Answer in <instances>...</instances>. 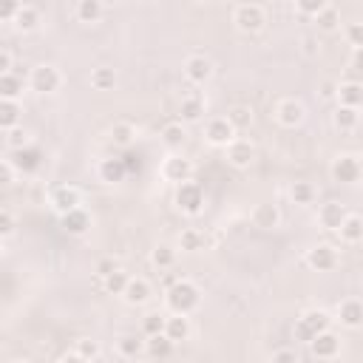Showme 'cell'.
<instances>
[{
  "label": "cell",
  "mask_w": 363,
  "mask_h": 363,
  "mask_svg": "<svg viewBox=\"0 0 363 363\" xmlns=\"http://www.w3.org/2000/svg\"><path fill=\"white\" fill-rule=\"evenodd\" d=\"M14 179H17V173H14L11 162H9V159H0V190H3V187H11Z\"/></svg>",
  "instance_id": "obj_49"
},
{
  "label": "cell",
  "mask_w": 363,
  "mask_h": 363,
  "mask_svg": "<svg viewBox=\"0 0 363 363\" xmlns=\"http://www.w3.org/2000/svg\"><path fill=\"white\" fill-rule=\"evenodd\" d=\"M230 125H233V130L235 133H241V130H247L250 125H252V108H247V105H233L230 111H227V116H224Z\"/></svg>",
  "instance_id": "obj_40"
},
{
  "label": "cell",
  "mask_w": 363,
  "mask_h": 363,
  "mask_svg": "<svg viewBox=\"0 0 363 363\" xmlns=\"http://www.w3.org/2000/svg\"><path fill=\"white\" fill-rule=\"evenodd\" d=\"M326 329H332V312L318 309V306L303 309V312L298 315V320H295V340L309 343L315 335H320V332H326Z\"/></svg>",
  "instance_id": "obj_4"
},
{
  "label": "cell",
  "mask_w": 363,
  "mask_h": 363,
  "mask_svg": "<svg viewBox=\"0 0 363 363\" xmlns=\"http://www.w3.org/2000/svg\"><path fill=\"white\" fill-rule=\"evenodd\" d=\"M105 14V3L102 0H77L74 3V17L79 23H99Z\"/></svg>",
  "instance_id": "obj_32"
},
{
  "label": "cell",
  "mask_w": 363,
  "mask_h": 363,
  "mask_svg": "<svg viewBox=\"0 0 363 363\" xmlns=\"http://www.w3.org/2000/svg\"><path fill=\"white\" fill-rule=\"evenodd\" d=\"M176 261H179V250H176L173 244H164V241H162V244H156V247L150 250V267L159 269V272L173 269Z\"/></svg>",
  "instance_id": "obj_29"
},
{
  "label": "cell",
  "mask_w": 363,
  "mask_h": 363,
  "mask_svg": "<svg viewBox=\"0 0 363 363\" xmlns=\"http://www.w3.org/2000/svg\"><path fill=\"white\" fill-rule=\"evenodd\" d=\"M26 85H28L34 94H43V96L57 94V91L62 88V71H60L54 62H37V65L28 71Z\"/></svg>",
  "instance_id": "obj_5"
},
{
  "label": "cell",
  "mask_w": 363,
  "mask_h": 363,
  "mask_svg": "<svg viewBox=\"0 0 363 363\" xmlns=\"http://www.w3.org/2000/svg\"><path fill=\"white\" fill-rule=\"evenodd\" d=\"M14 230H17V218H14V213L6 210V207H0V241L11 238Z\"/></svg>",
  "instance_id": "obj_47"
},
{
  "label": "cell",
  "mask_w": 363,
  "mask_h": 363,
  "mask_svg": "<svg viewBox=\"0 0 363 363\" xmlns=\"http://www.w3.org/2000/svg\"><path fill=\"white\" fill-rule=\"evenodd\" d=\"M315 51H318V48H315V37H303V54H309V57H312Z\"/></svg>",
  "instance_id": "obj_55"
},
{
  "label": "cell",
  "mask_w": 363,
  "mask_h": 363,
  "mask_svg": "<svg viewBox=\"0 0 363 363\" xmlns=\"http://www.w3.org/2000/svg\"><path fill=\"white\" fill-rule=\"evenodd\" d=\"M213 60L207 57V54H187L184 57V65H182V74H184V79L190 82V85H196V88H201V85H207L210 79H213Z\"/></svg>",
  "instance_id": "obj_10"
},
{
  "label": "cell",
  "mask_w": 363,
  "mask_h": 363,
  "mask_svg": "<svg viewBox=\"0 0 363 363\" xmlns=\"http://www.w3.org/2000/svg\"><path fill=\"white\" fill-rule=\"evenodd\" d=\"M204 108H207V102H204V96L199 91L184 94L182 102H179V122L182 125H190V122L204 119Z\"/></svg>",
  "instance_id": "obj_21"
},
{
  "label": "cell",
  "mask_w": 363,
  "mask_h": 363,
  "mask_svg": "<svg viewBox=\"0 0 363 363\" xmlns=\"http://www.w3.org/2000/svg\"><path fill=\"white\" fill-rule=\"evenodd\" d=\"M269 363H298V354H295V349L284 346V349H275V352H272Z\"/></svg>",
  "instance_id": "obj_51"
},
{
  "label": "cell",
  "mask_w": 363,
  "mask_h": 363,
  "mask_svg": "<svg viewBox=\"0 0 363 363\" xmlns=\"http://www.w3.org/2000/svg\"><path fill=\"white\" fill-rule=\"evenodd\" d=\"M11 26H14V31H20V34H34V31L43 26V11H40L34 3H20V9H17V14H14V20H11Z\"/></svg>",
  "instance_id": "obj_20"
},
{
  "label": "cell",
  "mask_w": 363,
  "mask_h": 363,
  "mask_svg": "<svg viewBox=\"0 0 363 363\" xmlns=\"http://www.w3.org/2000/svg\"><path fill=\"white\" fill-rule=\"evenodd\" d=\"M326 6V0H298L295 6H292V11L298 14V17H306V20H315V14L320 11Z\"/></svg>",
  "instance_id": "obj_46"
},
{
  "label": "cell",
  "mask_w": 363,
  "mask_h": 363,
  "mask_svg": "<svg viewBox=\"0 0 363 363\" xmlns=\"http://www.w3.org/2000/svg\"><path fill=\"white\" fill-rule=\"evenodd\" d=\"M11 363H31V360H11Z\"/></svg>",
  "instance_id": "obj_57"
},
{
  "label": "cell",
  "mask_w": 363,
  "mask_h": 363,
  "mask_svg": "<svg viewBox=\"0 0 363 363\" xmlns=\"http://www.w3.org/2000/svg\"><path fill=\"white\" fill-rule=\"evenodd\" d=\"M48 207L57 216H65V213L82 207V190L77 184H54L48 190Z\"/></svg>",
  "instance_id": "obj_9"
},
{
  "label": "cell",
  "mask_w": 363,
  "mask_h": 363,
  "mask_svg": "<svg viewBox=\"0 0 363 363\" xmlns=\"http://www.w3.org/2000/svg\"><path fill=\"white\" fill-rule=\"evenodd\" d=\"M113 346H116V354H119L122 360H128V363L145 357V337L136 335V332H125V335H119Z\"/></svg>",
  "instance_id": "obj_25"
},
{
  "label": "cell",
  "mask_w": 363,
  "mask_h": 363,
  "mask_svg": "<svg viewBox=\"0 0 363 363\" xmlns=\"http://www.w3.org/2000/svg\"><path fill=\"white\" fill-rule=\"evenodd\" d=\"M335 99L337 108H360L363 105V85L357 79H346L335 85Z\"/></svg>",
  "instance_id": "obj_26"
},
{
  "label": "cell",
  "mask_w": 363,
  "mask_h": 363,
  "mask_svg": "<svg viewBox=\"0 0 363 363\" xmlns=\"http://www.w3.org/2000/svg\"><path fill=\"white\" fill-rule=\"evenodd\" d=\"M224 159H227L230 167L247 170V167H252V162H255V145H252L247 136H235V139L224 147Z\"/></svg>",
  "instance_id": "obj_11"
},
{
  "label": "cell",
  "mask_w": 363,
  "mask_h": 363,
  "mask_svg": "<svg viewBox=\"0 0 363 363\" xmlns=\"http://www.w3.org/2000/svg\"><path fill=\"white\" fill-rule=\"evenodd\" d=\"M43 159H45V153H43L37 145H28V147H23V150L9 153V162H11V167H14L17 176H31V173H37V170L43 167Z\"/></svg>",
  "instance_id": "obj_13"
},
{
  "label": "cell",
  "mask_w": 363,
  "mask_h": 363,
  "mask_svg": "<svg viewBox=\"0 0 363 363\" xmlns=\"http://www.w3.org/2000/svg\"><path fill=\"white\" fill-rule=\"evenodd\" d=\"M335 235H337L343 244H349V247L360 244V241H363V218H360L357 213H346V218H343V224L337 227Z\"/></svg>",
  "instance_id": "obj_28"
},
{
  "label": "cell",
  "mask_w": 363,
  "mask_h": 363,
  "mask_svg": "<svg viewBox=\"0 0 363 363\" xmlns=\"http://www.w3.org/2000/svg\"><path fill=\"white\" fill-rule=\"evenodd\" d=\"M306 346H309V354L312 357H318V360H335L340 354V349H343V340H340V335L335 329H326V332L315 335Z\"/></svg>",
  "instance_id": "obj_12"
},
{
  "label": "cell",
  "mask_w": 363,
  "mask_h": 363,
  "mask_svg": "<svg viewBox=\"0 0 363 363\" xmlns=\"http://www.w3.org/2000/svg\"><path fill=\"white\" fill-rule=\"evenodd\" d=\"M116 267H119V264H116L113 258H99V261H96V278L102 281V278H105L108 272H113Z\"/></svg>",
  "instance_id": "obj_52"
},
{
  "label": "cell",
  "mask_w": 363,
  "mask_h": 363,
  "mask_svg": "<svg viewBox=\"0 0 363 363\" xmlns=\"http://www.w3.org/2000/svg\"><path fill=\"white\" fill-rule=\"evenodd\" d=\"M20 9V0H0V23H11Z\"/></svg>",
  "instance_id": "obj_50"
},
{
  "label": "cell",
  "mask_w": 363,
  "mask_h": 363,
  "mask_svg": "<svg viewBox=\"0 0 363 363\" xmlns=\"http://www.w3.org/2000/svg\"><path fill=\"white\" fill-rule=\"evenodd\" d=\"M159 139H162V145L173 153V150H182L184 147V142H187V128L176 119V122H164L162 125V130H159Z\"/></svg>",
  "instance_id": "obj_27"
},
{
  "label": "cell",
  "mask_w": 363,
  "mask_h": 363,
  "mask_svg": "<svg viewBox=\"0 0 363 363\" xmlns=\"http://www.w3.org/2000/svg\"><path fill=\"white\" fill-rule=\"evenodd\" d=\"M88 82H91V88L94 91H113L116 88V82H119V77H116V71L111 68V65H96L94 71H91V77H88Z\"/></svg>",
  "instance_id": "obj_37"
},
{
  "label": "cell",
  "mask_w": 363,
  "mask_h": 363,
  "mask_svg": "<svg viewBox=\"0 0 363 363\" xmlns=\"http://www.w3.org/2000/svg\"><path fill=\"white\" fill-rule=\"evenodd\" d=\"M9 71H11V51L0 45V77L9 74Z\"/></svg>",
  "instance_id": "obj_53"
},
{
  "label": "cell",
  "mask_w": 363,
  "mask_h": 363,
  "mask_svg": "<svg viewBox=\"0 0 363 363\" xmlns=\"http://www.w3.org/2000/svg\"><path fill=\"white\" fill-rule=\"evenodd\" d=\"M173 204H176V210L179 213H184V216H199L201 210H204V204H207V196H204V187L199 184V182H182V184H176L173 187Z\"/></svg>",
  "instance_id": "obj_3"
},
{
  "label": "cell",
  "mask_w": 363,
  "mask_h": 363,
  "mask_svg": "<svg viewBox=\"0 0 363 363\" xmlns=\"http://www.w3.org/2000/svg\"><path fill=\"white\" fill-rule=\"evenodd\" d=\"M360 173H363V164H360L357 153H337L329 164V176L337 184H357Z\"/></svg>",
  "instance_id": "obj_8"
},
{
  "label": "cell",
  "mask_w": 363,
  "mask_h": 363,
  "mask_svg": "<svg viewBox=\"0 0 363 363\" xmlns=\"http://www.w3.org/2000/svg\"><path fill=\"white\" fill-rule=\"evenodd\" d=\"M250 221L258 227V230H275L281 227L284 221V213L275 201H258L252 210H250Z\"/></svg>",
  "instance_id": "obj_17"
},
{
  "label": "cell",
  "mask_w": 363,
  "mask_h": 363,
  "mask_svg": "<svg viewBox=\"0 0 363 363\" xmlns=\"http://www.w3.org/2000/svg\"><path fill=\"white\" fill-rule=\"evenodd\" d=\"M360 125V108H335L332 113V128L340 133H352Z\"/></svg>",
  "instance_id": "obj_33"
},
{
  "label": "cell",
  "mask_w": 363,
  "mask_h": 363,
  "mask_svg": "<svg viewBox=\"0 0 363 363\" xmlns=\"http://www.w3.org/2000/svg\"><path fill=\"white\" fill-rule=\"evenodd\" d=\"M133 139H136V125H133V122L119 119V122L111 125V142H113L116 147H130Z\"/></svg>",
  "instance_id": "obj_39"
},
{
  "label": "cell",
  "mask_w": 363,
  "mask_h": 363,
  "mask_svg": "<svg viewBox=\"0 0 363 363\" xmlns=\"http://www.w3.org/2000/svg\"><path fill=\"white\" fill-rule=\"evenodd\" d=\"M57 363H88V360H82V357H79V354H77V352L71 349V352L60 354V360H57Z\"/></svg>",
  "instance_id": "obj_54"
},
{
  "label": "cell",
  "mask_w": 363,
  "mask_h": 363,
  "mask_svg": "<svg viewBox=\"0 0 363 363\" xmlns=\"http://www.w3.org/2000/svg\"><path fill=\"white\" fill-rule=\"evenodd\" d=\"M162 335H164L173 346L190 340V335H193L190 315H167V318H164V332H162Z\"/></svg>",
  "instance_id": "obj_24"
},
{
  "label": "cell",
  "mask_w": 363,
  "mask_h": 363,
  "mask_svg": "<svg viewBox=\"0 0 363 363\" xmlns=\"http://www.w3.org/2000/svg\"><path fill=\"white\" fill-rule=\"evenodd\" d=\"M272 116H275V122H278L281 128L295 130V128H301V125L306 122V105H303L301 99H295V96H284V99L275 102Z\"/></svg>",
  "instance_id": "obj_7"
},
{
  "label": "cell",
  "mask_w": 363,
  "mask_h": 363,
  "mask_svg": "<svg viewBox=\"0 0 363 363\" xmlns=\"http://www.w3.org/2000/svg\"><path fill=\"white\" fill-rule=\"evenodd\" d=\"M20 125H23V105L0 99V130L9 133L11 128H20Z\"/></svg>",
  "instance_id": "obj_35"
},
{
  "label": "cell",
  "mask_w": 363,
  "mask_h": 363,
  "mask_svg": "<svg viewBox=\"0 0 363 363\" xmlns=\"http://www.w3.org/2000/svg\"><path fill=\"white\" fill-rule=\"evenodd\" d=\"M28 145H34L31 142V133L20 125V128H11L9 133H6V147H9V153H14V150H23V147H28Z\"/></svg>",
  "instance_id": "obj_44"
},
{
  "label": "cell",
  "mask_w": 363,
  "mask_h": 363,
  "mask_svg": "<svg viewBox=\"0 0 363 363\" xmlns=\"http://www.w3.org/2000/svg\"><path fill=\"white\" fill-rule=\"evenodd\" d=\"M164 318H167V312H147L142 318V337L162 335L164 332Z\"/></svg>",
  "instance_id": "obj_43"
},
{
  "label": "cell",
  "mask_w": 363,
  "mask_h": 363,
  "mask_svg": "<svg viewBox=\"0 0 363 363\" xmlns=\"http://www.w3.org/2000/svg\"><path fill=\"white\" fill-rule=\"evenodd\" d=\"M159 176L167 182V184H182V182H190L193 179V162L182 153V150H167L164 159L159 162Z\"/></svg>",
  "instance_id": "obj_6"
},
{
  "label": "cell",
  "mask_w": 363,
  "mask_h": 363,
  "mask_svg": "<svg viewBox=\"0 0 363 363\" xmlns=\"http://www.w3.org/2000/svg\"><path fill=\"white\" fill-rule=\"evenodd\" d=\"M122 164H125L128 176H130V173H142V156L133 153V150H125V153H122Z\"/></svg>",
  "instance_id": "obj_48"
},
{
  "label": "cell",
  "mask_w": 363,
  "mask_h": 363,
  "mask_svg": "<svg viewBox=\"0 0 363 363\" xmlns=\"http://www.w3.org/2000/svg\"><path fill=\"white\" fill-rule=\"evenodd\" d=\"M128 281H130V272L122 269V267H116L113 272H108V275L102 278V289H105L108 295H122L125 286H128Z\"/></svg>",
  "instance_id": "obj_41"
},
{
  "label": "cell",
  "mask_w": 363,
  "mask_h": 363,
  "mask_svg": "<svg viewBox=\"0 0 363 363\" xmlns=\"http://www.w3.org/2000/svg\"><path fill=\"white\" fill-rule=\"evenodd\" d=\"M235 136H238V133L233 130V125H230L224 116H210V119L204 122V142L213 145V147H221V150H224Z\"/></svg>",
  "instance_id": "obj_14"
},
{
  "label": "cell",
  "mask_w": 363,
  "mask_h": 363,
  "mask_svg": "<svg viewBox=\"0 0 363 363\" xmlns=\"http://www.w3.org/2000/svg\"><path fill=\"white\" fill-rule=\"evenodd\" d=\"M130 363H153V360H145V357H139V360H130Z\"/></svg>",
  "instance_id": "obj_56"
},
{
  "label": "cell",
  "mask_w": 363,
  "mask_h": 363,
  "mask_svg": "<svg viewBox=\"0 0 363 363\" xmlns=\"http://www.w3.org/2000/svg\"><path fill=\"white\" fill-rule=\"evenodd\" d=\"M96 179L102 184H119L128 179V170L122 164V156H105L96 162Z\"/></svg>",
  "instance_id": "obj_22"
},
{
  "label": "cell",
  "mask_w": 363,
  "mask_h": 363,
  "mask_svg": "<svg viewBox=\"0 0 363 363\" xmlns=\"http://www.w3.org/2000/svg\"><path fill=\"white\" fill-rule=\"evenodd\" d=\"M340 34H343V40H346L354 51H360V45H363V23H360V20L343 23V26H340Z\"/></svg>",
  "instance_id": "obj_45"
},
{
  "label": "cell",
  "mask_w": 363,
  "mask_h": 363,
  "mask_svg": "<svg viewBox=\"0 0 363 363\" xmlns=\"http://www.w3.org/2000/svg\"><path fill=\"white\" fill-rule=\"evenodd\" d=\"M74 352H77L82 360L94 363V360L102 354V346H99V340H94V337H77V340H74Z\"/></svg>",
  "instance_id": "obj_42"
},
{
  "label": "cell",
  "mask_w": 363,
  "mask_h": 363,
  "mask_svg": "<svg viewBox=\"0 0 363 363\" xmlns=\"http://www.w3.org/2000/svg\"><path fill=\"white\" fill-rule=\"evenodd\" d=\"M204 247H207V235L199 227H184L176 238V250H182V252H201Z\"/></svg>",
  "instance_id": "obj_30"
},
{
  "label": "cell",
  "mask_w": 363,
  "mask_h": 363,
  "mask_svg": "<svg viewBox=\"0 0 363 363\" xmlns=\"http://www.w3.org/2000/svg\"><path fill=\"white\" fill-rule=\"evenodd\" d=\"M346 213H349L346 204H340V201H323V204L318 207V213H315V221H318L320 230H326V233H337V227L343 224Z\"/></svg>",
  "instance_id": "obj_18"
},
{
  "label": "cell",
  "mask_w": 363,
  "mask_h": 363,
  "mask_svg": "<svg viewBox=\"0 0 363 363\" xmlns=\"http://www.w3.org/2000/svg\"><path fill=\"white\" fill-rule=\"evenodd\" d=\"M235 31L241 34H258L267 26V9L261 3H235L230 14Z\"/></svg>",
  "instance_id": "obj_2"
},
{
  "label": "cell",
  "mask_w": 363,
  "mask_h": 363,
  "mask_svg": "<svg viewBox=\"0 0 363 363\" xmlns=\"http://www.w3.org/2000/svg\"><path fill=\"white\" fill-rule=\"evenodd\" d=\"M332 320H337L343 329H352V332L360 329V323H363V303H360L357 298H343V301H337Z\"/></svg>",
  "instance_id": "obj_16"
},
{
  "label": "cell",
  "mask_w": 363,
  "mask_h": 363,
  "mask_svg": "<svg viewBox=\"0 0 363 363\" xmlns=\"http://www.w3.org/2000/svg\"><path fill=\"white\" fill-rule=\"evenodd\" d=\"M173 349H176V346H173L164 335L145 337V354H147V360H164V357H170Z\"/></svg>",
  "instance_id": "obj_38"
},
{
  "label": "cell",
  "mask_w": 363,
  "mask_h": 363,
  "mask_svg": "<svg viewBox=\"0 0 363 363\" xmlns=\"http://www.w3.org/2000/svg\"><path fill=\"white\" fill-rule=\"evenodd\" d=\"M286 193H289L292 204H298V207H309V204L318 199V187H315L312 182H306V179H298V182H292Z\"/></svg>",
  "instance_id": "obj_34"
},
{
  "label": "cell",
  "mask_w": 363,
  "mask_h": 363,
  "mask_svg": "<svg viewBox=\"0 0 363 363\" xmlns=\"http://www.w3.org/2000/svg\"><path fill=\"white\" fill-rule=\"evenodd\" d=\"M91 224H94V218H91V213H88L85 207H77V210L60 216V227H62V233H68V235H85V233L91 230Z\"/></svg>",
  "instance_id": "obj_23"
},
{
  "label": "cell",
  "mask_w": 363,
  "mask_h": 363,
  "mask_svg": "<svg viewBox=\"0 0 363 363\" xmlns=\"http://www.w3.org/2000/svg\"><path fill=\"white\" fill-rule=\"evenodd\" d=\"M26 79L20 77V74H14V71H9V74H3L0 77V99H9V102H20L23 99V94H26Z\"/></svg>",
  "instance_id": "obj_31"
},
{
  "label": "cell",
  "mask_w": 363,
  "mask_h": 363,
  "mask_svg": "<svg viewBox=\"0 0 363 363\" xmlns=\"http://www.w3.org/2000/svg\"><path fill=\"white\" fill-rule=\"evenodd\" d=\"M119 298H122L128 306H145V303L153 298V286H150L147 278L130 275V281H128V286H125V292H122Z\"/></svg>",
  "instance_id": "obj_19"
},
{
  "label": "cell",
  "mask_w": 363,
  "mask_h": 363,
  "mask_svg": "<svg viewBox=\"0 0 363 363\" xmlns=\"http://www.w3.org/2000/svg\"><path fill=\"white\" fill-rule=\"evenodd\" d=\"M201 303V289L190 278H176L164 289V312L167 315H193Z\"/></svg>",
  "instance_id": "obj_1"
},
{
  "label": "cell",
  "mask_w": 363,
  "mask_h": 363,
  "mask_svg": "<svg viewBox=\"0 0 363 363\" xmlns=\"http://www.w3.org/2000/svg\"><path fill=\"white\" fill-rule=\"evenodd\" d=\"M306 267L315 272H332L337 267V250L332 244H312L303 255Z\"/></svg>",
  "instance_id": "obj_15"
},
{
  "label": "cell",
  "mask_w": 363,
  "mask_h": 363,
  "mask_svg": "<svg viewBox=\"0 0 363 363\" xmlns=\"http://www.w3.org/2000/svg\"><path fill=\"white\" fill-rule=\"evenodd\" d=\"M312 23L318 26V31L332 34V31H337V28H340V9H337L335 3H329V0H326V6L315 14V20H312Z\"/></svg>",
  "instance_id": "obj_36"
}]
</instances>
